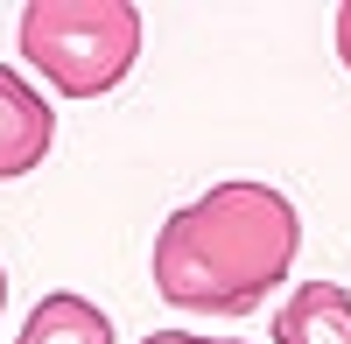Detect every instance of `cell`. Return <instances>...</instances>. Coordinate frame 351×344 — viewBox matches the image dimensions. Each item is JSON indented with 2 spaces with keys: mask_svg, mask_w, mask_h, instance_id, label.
<instances>
[{
  "mask_svg": "<svg viewBox=\"0 0 351 344\" xmlns=\"http://www.w3.org/2000/svg\"><path fill=\"white\" fill-rule=\"evenodd\" d=\"M295 246L302 218L281 190L218 183L155 232V288L183 317H246L288 281Z\"/></svg>",
  "mask_w": 351,
  "mask_h": 344,
  "instance_id": "1",
  "label": "cell"
},
{
  "mask_svg": "<svg viewBox=\"0 0 351 344\" xmlns=\"http://www.w3.org/2000/svg\"><path fill=\"white\" fill-rule=\"evenodd\" d=\"M141 344H239V337H197V330H148Z\"/></svg>",
  "mask_w": 351,
  "mask_h": 344,
  "instance_id": "6",
  "label": "cell"
},
{
  "mask_svg": "<svg viewBox=\"0 0 351 344\" xmlns=\"http://www.w3.org/2000/svg\"><path fill=\"white\" fill-rule=\"evenodd\" d=\"M337 56H344V71H351V0L337 8Z\"/></svg>",
  "mask_w": 351,
  "mask_h": 344,
  "instance_id": "7",
  "label": "cell"
},
{
  "mask_svg": "<svg viewBox=\"0 0 351 344\" xmlns=\"http://www.w3.org/2000/svg\"><path fill=\"white\" fill-rule=\"evenodd\" d=\"M21 56L64 99H106L141 56V14L127 0H28Z\"/></svg>",
  "mask_w": 351,
  "mask_h": 344,
  "instance_id": "2",
  "label": "cell"
},
{
  "mask_svg": "<svg viewBox=\"0 0 351 344\" xmlns=\"http://www.w3.org/2000/svg\"><path fill=\"white\" fill-rule=\"evenodd\" d=\"M0 309H8V267H0Z\"/></svg>",
  "mask_w": 351,
  "mask_h": 344,
  "instance_id": "8",
  "label": "cell"
},
{
  "mask_svg": "<svg viewBox=\"0 0 351 344\" xmlns=\"http://www.w3.org/2000/svg\"><path fill=\"white\" fill-rule=\"evenodd\" d=\"M14 344H112V323H106V309L84 302V295H43L28 309Z\"/></svg>",
  "mask_w": 351,
  "mask_h": 344,
  "instance_id": "5",
  "label": "cell"
},
{
  "mask_svg": "<svg viewBox=\"0 0 351 344\" xmlns=\"http://www.w3.org/2000/svg\"><path fill=\"white\" fill-rule=\"evenodd\" d=\"M274 344H351V295L337 281H302L274 309Z\"/></svg>",
  "mask_w": 351,
  "mask_h": 344,
  "instance_id": "4",
  "label": "cell"
},
{
  "mask_svg": "<svg viewBox=\"0 0 351 344\" xmlns=\"http://www.w3.org/2000/svg\"><path fill=\"white\" fill-rule=\"evenodd\" d=\"M49 140H56V112H49V99H43L21 71L0 64V183L28 176V169L49 155Z\"/></svg>",
  "mask_w": 351,
  "mask_h": 344,
  "instance_id": "3",
  "label": "cell"
}]
</instances>
